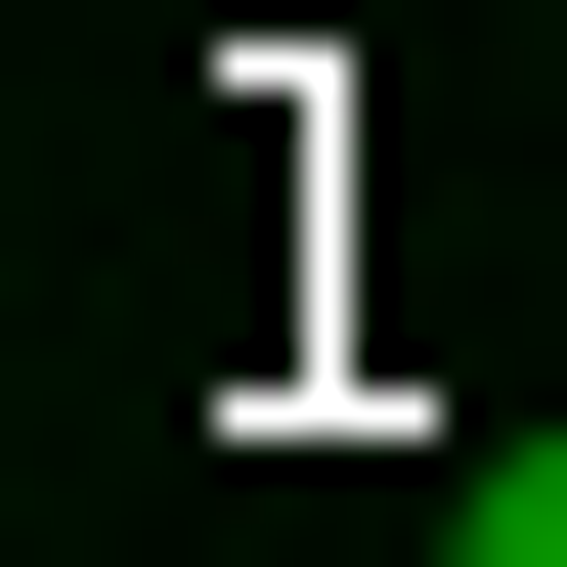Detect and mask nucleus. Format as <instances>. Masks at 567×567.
Wrapping results in <instances>:
<instances>
[{
  "mask_svg": "<svg viewBox=\"0 0 567 567\" xmlns=\"http://www.w3.org/2000/svg\"><path fill=\"white\" fill-rule=\"evenodd\" d=\"M436 567H567V436H481V524H436Z\"/></svg>",
  "mask_w": 567,
  "mask_h": 567,
  "instance_id": "nucleus-1",
  "label": "nucleus"
}]
</instances>
